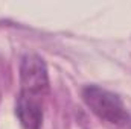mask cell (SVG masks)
<instances>
[{"mask_svg": "<svg viewBox=\"0 0 131 129\" xmlns=\"http://www.w3.org/2000/svg\"><path fill=\"white\" fill-rule=\"evenodd\" d=\"M81 97L85 106L104 122L111 125H125L130 120V114L124 100L113 91L92 84L81 90Z\"/></svg>", "mask_w": 131, "mask_h": 129, "instance_id": "obj_1", "label": "cell"}, {"mask_svg": "<svg viewBox=\"0 0 131 129\" xmlns=\"http://www.w3.org/2000/svg\"><path fill=\"white\" fill-rule=\"evenodd\" d=\"M49 73L38 53H25L20 59V91L49 96Z\"/></svg>", "mask_w": 131, "mask_h": 129, "instance_id": "obj_2", "label": "cell"}, {"mask_svg": "<svg viewBox=\"0 0 131 129\" xmlns=\"http://www.w3.org/2000/svg\"><path fill=\"white\" fill-rule=\"evenodd\" d=\"M44 100L18 94L15 100V117L21 129H41L44 119Z\"/></svg>", "mask_w": 131, "mask_h": 129, "instance_id": "obj_3", "label": "cell"}]
</instances>
